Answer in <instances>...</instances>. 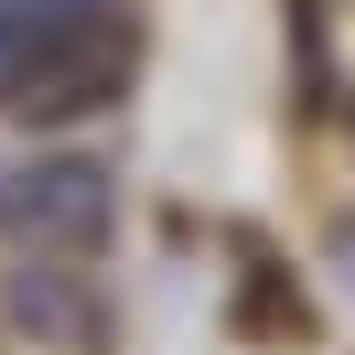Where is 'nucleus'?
<instances>
[{"instance_id":"7ed1b4c3","label":"nucleus","mask_w":355,"mask_h":355,"mask_svg":"<svg viewBox=\"0 0 355 355\" xmlns=\"http://www.w3.org/2000/svg\"><path fill=\"white\" fill-rule=\"evenodd\" d=\"M11 312H22V334L54 345V355L108 345V302H97V280H76V259H22L11 269Z\"/></svg>"},{"instance_id":"f03ea898","label":"nucleus","mask_w":355,"mask_h":355,"mask_svg":"<svg viewBox=\"0 0 355 355\" xmlns=\"http://www.w3.org/2000/svg\"><path fill=\"white\" fill-rule=\"evenodd\" d=\"M119 237L108 151H11L0 162V248L11 259H97Z\"/></svg>"},{"instance_id":"f257e3e1","label":"nucleus","mask_w":355,"mask_h":355,"mask_svg":"<svg viewBox=\"0 0 355 355\" xmlns=\"http://www.w3.org/2000/svg\"><path fill=\"white\" fill-rule=\"evenodd\" d=\"M140 76V22L119 11H65V22H33L0 44V119L22 130H76V119L119 108Z\"/></svg>"},{"instance_id":"20e7f679","label":"nucleus","mask_w":355,"mask_h":355,"mask_svg":"<svg viewBox=\"0 0 355 355\" xmlns=\"http://www.w3.org/2000/svg\"><path fill=\"white\" fill-rule=\"evenodd\" d=\"M65 11H108V0H0V33H33V22H65Z\"/></svg>"}]
</instances>
